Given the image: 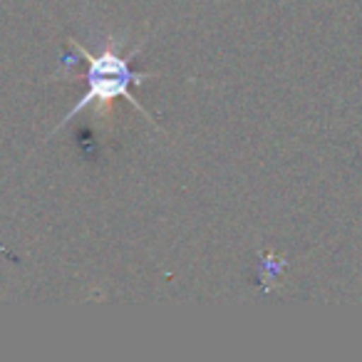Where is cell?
<instances>
[{"label": "cell", "mask_w": 362, "mask_h": 362, "mask_svg": "<svg viewBox=\"0 0 362 362\" xmlns=\"http://www.w3.org/2000/svg\"><path fill=\"white\" fill-rule=\"evenodd\" d=\"M70 45H72V50L77 52V57L87 62V72H85L87 92L80 97V102H77V105L72 107L65 117H62L60 124L52 129V134L60 132L65 124H70V119H75L80 112L90 110V107H97V117H102L105 115V110H110L112 102L119 100V97H124V100L129 102V105L134 107L141 117H146L149 124H154V119H151L149 112H146L129 92L132 85H141V82L149 80V77H159V72H134L129 67V62L139 55L141 47H134V50H129L127 55H122V52L117 50V40L115 37H110V40L102 45L100 55H92V52L85 50L77 40H70ZM154 127L159 129V124H154Z\"/></svg>", "instance_id": "cell-1"}]
</instances>
